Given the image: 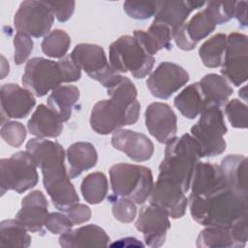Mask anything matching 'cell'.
I'll return each mask as SVG.
<instances>
[{
  "mask_svg": "<svg viewBox=\"0 0 248 248\" xmlns=\"http://www.w3.org/2000/svg\"><path fill=\"white\" fill-rule=\"evenodd\" d=\"M188 203L192 218L204 227L231 226L248 215L247 198L230 188L204 198L190 195Z\"/></svg>",
  "mask_w": 248,
  "mask_h": 248,
  "instance_id": "1",
  "label": "cell"
},
{
  "mask_svg": "<svg viewBox=\"0 0 248 248\" xmlns=\"http://www.w3.org/2000/svg\"><path fill=\"white\" fill-rule=\"evenodd\" d=\"M202 157L197 140L189 134L174 138L167 143L165 156L159 166V176L179 184L187 193L196 165Z\"/></svg>",
  "mask_w": 248,
  "mask_h": 248,
  "instance_id": "2",
  "label": "cell"
},
{
  "mask_svg": "<svg viewBox=\"0 0 248 248\" xmlns=\"http://www.w3.org/2000/svg\"><path fill=\"white\" fill-rule=\"evenodd\" d=\"M110 186L115 196L143 203L153 188L151 170L144 166L119 163L109 169Z\"/></svg>",
  "mask_w": 248,
  "mask_h": 248,
  "instance_id": "3",
  "label": "cell"
},
{
  "mask_svg": "<svg viewBox=\"0 0 248 248\" xmlns=\"http://www.w3.org/2000/svg\"><path fill=\"white\" fill-rule=\"evenodd\" d=\"M26 151L41 169L46 190L70 179L64 165L65 152L58 142L44 138L31 139L26 143Z\"/></svg>",
  "mask_w": 248,
  "mask_h": 248,
  "instance_id": "4",
  "label": "cell"
},
{
  "mask_svg": "<svg viewBox=\"0 0 248 248\" xmlns=\"http://www.w3.org/2000/svg\"><path fill=\"white\" fill-rule=\"evenodd\" d=\"M140 102L126 103L109 98L95 104L90 114V126L100 135H108L126 125H133L139 119Z\"/></svg>",
  "mask_w": 248,
  "mask_h": 248,
  "instance_id": "5",
  "label": "cell"
},
{
  "mask_svg": "<svg viewBox=\"0 0 248 248\" xmlns=\"http://www.w3.org/2000/svg\"><path fill=\"white\" fill-rule=\"evenodd\" d=\"M109 64L119 74L130 72L136 78H145L152 70L155 58L129 35L119 37L109 46Z\"/></svg>",
  "mask_w": 248,
  "mask_h": 248,
  "instance_id": "6",
  "label": "cell"
},
{
  "mask_svg": "<svg viewBox=\"0 0 248 248\" xmlns=\"http://www.w3.org/2000/svg\"><path fill=\"white\" fill-rule=\"evenodd\" d=\"M199 121L191 128V136L200 145L202 157H214L226 150L224 135L228 129L220 108L206 107L200 114Z\"/></svg>",
  "mask_w": 248,
  "mask_h": 248,
  "instance_id": "7",
  "label": "cell"
},
{
  "mask_svg": "<svg viewBox=\"0 0 248 248\" xmlns=\"http://www.w3.org/2000/svg\"><path fill=\"white\" fill-rule=\"evenodd\" d=\"M39 180L37 166L27 151H19L0 160V188L3 196L7 191L22 194L36 186Z\"/></svg>",
  "mask_w": 248,
  "mask_h": 248,
  "instance_id": "8",
  "label": "cell"
},
{
  "mask_svg": "<svg viewBox=\"0 0 248 248\" xmlns=\"http://www.w3.org/2000/svg\"><path fill=\"white\" fill-rule=\"evenodd\" d=\"M70 55L80 70L106 88L109 87L120 76L110 66L104 48L98 45L78 44Z\"/></svg>",
  "mask_w": 248,
  "mask_h": 248,
  "instance_id": "9",
  "label": "cell"
},
{
  "mask_svg": "<svg viewBox=\"0 0 248 248\" xmlns=\"http://www.w3.org/2000/svg\"><path fill=\"white\" fill-rule=\"evenodd\" d=\"M21 81L24 88L43 97L63 83L64 76L58 61L34 57L26 63Z\"/></svg>",
  "mask_w": 248,
  "mask_h": 248,
  "instance_id": "10",
  "label": "cell"
},
{
  "mask_svg": "<svg viewBox=\"0 0 248 248\" xmlns=\"http://www.w3.org/2000/svg\"><path fill=\"white\" fill-rule=\"evenodd\" d=\"M54 15L46 1L27 0L20 3L14 17L17 33L40 38L49 33Z\"/></svg>",
  "mask_w": 248,
  "mask_h": 248,
  "instance_id": "11",
  "label": "cell"
},
{
  "mask_svg": "<svg viewBox=\"0 0 248 248\" xmlns=\"http://www.w3.org/2000/svg\"><path fill=\"white\" fill-rule=\"evenodd\" d=\"M247 36L238 32L229 34L227 36L226 50L221 73L223 78L235 86H239L247 80Z\"/></svg>",
  "mask_w": 248,
  "mask_h": 248,
  "instance_id": "12",
  "label": "cell"
},
{
  "mask_svg": "<svg viewBox=\"0 0 248 248\" xmlns=\"http://www.w3.org/2000/svg\"><path fill=\"white\" fill-rule=\"evenodd\" d=\"M189 74L172 62H162L146 80L150 93L159 99H169L189 81Z\"/></svg>",
  "mask_w": 248,
  "mask_h": 248,
  "instance_id": "13",
  "label": "cell"
},
{
  "mask_svg": "<svg viewBox=\"0 0 248 248\" xmlns=\"http://www.w3.org/2000/svg\"><path fill=\"white\" fill-rule=\"evenodd\" d=\"M135 226L142 232L145 244L157 248L165 243L170 223L169 214L163 208L149 203L140 208Z\"/></svg>",
  "mask_w": 248,
  "mask_h": 248,
  "instance_id": "14",
  "label": "cell"
},
{
  "mask_svg": "<svg viewBox=\"0 0 248 248\" xmlns=\"http://www.w3.org/2000/svg\"><path fill=\"white\" fill-rule=\"evenodd\" d=\"M185 194L186 192L179 184L158 177L149 195V203L163 208L173 219L181 218L188 205Z\"/></svg>",
  "mask_w": 248,
  "mask_h": 248,
  "instance_id": "15",
  "label": "cell"
},
{
  "mask_svg": "<svg viewBox=\"0 0 248 248\" xmlns=\"http://www.w3.org/2000/svg\"><path fill=\"white\" fill-rule=\"evenodd\" d=\"M145 125L149 134L161 143L176 138L177 118L172 108L165 103H152L145 109Z\"/></svg>",
  "mask_w": 248,
  "mask_h": 248,
  "instance_id": "16",
  "label": "cell"
},
{
  "mask_svg": "<svg viewBox=\"0 0 248 248\" xmlns=\"http://www.w3.org/2000/svg\"><path fill=\"white\" fill-rule=\"evenodd\" d=\"M0 95L2 123L12 118H24L36 104L33 93L16 83L3 84Z\"/></svg>",
  "mask_w": 248,
  "mask_h": 248,
  "instance_id": "17",
  "label": "cell"
},
{
  "mask_svg": "<svg viewBox=\"0 0 248 248\" xmlns=\"http://www.w3.org/2000/svg\"><path fill=\"white\" fill-rule=\"evenodd\" d=\"M47 201L44 194L35 190L26 195L21 201V207L16 219L21 223L28 232L44 233L45 224L48 215Z\"/></svg>",
  "mask_w": 248,
  "mask_h": 248,
  "instance_id": "18",
  "label": "cell"
},
{
  "mask_svg": "<svg viewBox=\"0 0 248 248\" xmlns=\"http://www.w3.org/2000/svg\"><path fill=\"white\" fill-rule=\"evenodd\" d=\"M191 196L204 198L229 188L220 166L199 162L191 180Z\"/></svg>",
  "mask_w": 248,
  "mask_h": 248,
  "instance_id": "19",
  "label": "cell"
},
{
  "mask_svg": "<svg viewBox=\"0 0 248 248\" xmlns=\"http://www.w3.org/2000/svg\"><path fill=\"white\" fill-rule=\"evenodd\" d=\"M111 144L135 162L147 161L154 152V145L149 138L131 130L115 131L111 137Z\"/></svg>",
  "mask_w": 248,
  "mask_h": 248,
  "instance_id": "20",
  "label": "cell"
},
{
  "mask_svg": "<svg viewBox=\"0 0 248 248\" xmlns=\"http://www.w3.org/2000/svg\"><path fill=\"white\" fill-rule=\"evenodd\" d=\"M59 244L63 248L77 247H107L109 237L99 226L90 224L60 234Z\"/></svg>",
  "mask_w": 248,
  "mask_h": 248,
  "instance_id": "21",
  "label": "cell"
},
{
  "mask_svg": "<svg viewBox=\"0 0 248 248\" xmlns=\"http://www.w3.org/2000/svg\"><path fill=\"white\" fill-rule=\"evenodd\" d=\"M203 5L204 1H157L154 21L164 23L171 30L185 23L192 11Z\"/></svg>",
  "mask_w": 248,
  "mask_h": 248,
  "instance_id": "22",
  "label": "cell"
},
{
  "mask_svg": "<svg viewBox=\"0 0 248 248\" xmlns=\"http://www.w3.org/2000/svg\"><path fill=\"white\" fill-rule=\"evenodd\" d=\"M228 187L234 193L247 198V158L239 154L226 156L220 164Z\"/></svg>",
  "mask_w": 248,
  "mask_h": 248,
  "instance_id": "23",
  "label": "cell"
},
{
  "mask_svg": "<svg viewBox=\"0 0 248 248\" xmlns=\"http://www.w3.org/2000/svg\"><path fill=\"white\" fill-rule=\"evenodd\" d=\"M29 133L38 138H56L63 130V121L46 105H39L27 122Z\"/></svg>",
  "mask_w": 248,
  "mask_h": 248,
  "instance_id": "24",
  "label": "cell"
},
{
  "mask_svg": "<svg viewBox=\"0 0 248 248\" xmlns=\"http://www.w3.org/2000/svg\"><path fill=\"white\" fill-rule=\"evenodd\" d=\"M133 37L138 41L146 53L153 56L160 49H171V30L161 22L154 21L147 31L135 30Z\"/></svg>",
  "mask_w": 248,
  "mask_h": 248,
  "instance_id": "25",
  "label": "cell"
},
{
  "mask_svg": "<svg viewBox=\"0 0 248 248\" xmlns=\"http://www.w3.org/2000/svg\"><path fill=\"white\" fill-rule=\"evenodd\" d=\"M67 158L70 165L69 176L76 178L83 171L95 167L98 154L94 145L87 141H78L67 149Z\"/></svg>",
  "mask_w": 248,
  "mask_h": 248,
  "instance_id": "26",
  "label": "cell"
},
{
  "mask_svg": "<svg viewBox=\"0 0 248 248\" xmlns=\"http://www.w3.org/2000/svg\"><path fill=\"white\" fill-rule=\"evenodd\" d=\"M79 95V90L75 85H59L47 97V106L63 122H66L70 119Z\"/></svg>",
  "mask_w": 248,
  "mask_h": 248,
  "instance_id": "27",
  "label": "cell"
},
{
  "mask_svg": "<svg viewBox=\"0 0 248 248\" xmlns=\"http://www.w3.org/2000/svg\"><path fill=\"white\" fill-rule=\"evenodd\" d=\"M206 107H223L228 103L233 90L227 79L217 74H208L199 81Z\"/></svg>",
  "mask_w": 248,
  "mask_h": 248,
  "instance_id": "28",
  "label": "cell"
},
{
  "mask_svg": "<svg viewBox=\"0 0 248 248\" xmlns=\"http://www.w3.org/2000/svg\"><path fill=\"white\" fill-rule=\"evenodd\" d=\"M175 108L189 119L196 118L206 108V103L199 82L186 86L173 101Z\"/></svg>",
  "mask_w": 248,
  "mask_h": 248,
  "instance_id": "29",
  "label": "cell"
},
{
  "mask_svg": "<svg viewBox=\"0 0 248 248\" xmlns=\"http://www.w3.org/2000/svg\"><path fill=\"white\" fill-rule=\"evenodd\" d=\"M199 248H240L231 226L206 227L197 237Z\"/></svg>",
  "mask_w": 248,
  "mask_h": 248,
  "instance_id": "30",
  "label": "cell"
},
{
  "mask_svg": "<svg viewBox=\"0 0 248 248\" xmlns=\"http://www.w3.org/2000/svg\"><path fill=\"white\" fill-rule=\"evenodd\" d=\"M27 229L16 219L3 220L0 223V246L27 248L31 244V236Z\"/></svg>",
  "mask_w": 248,
  "mask_h": 248,
  "instance_id": "31",
  "label": "cell"
},
{
  "mask_svg": "<svg viewBox=\"0 0 248 248\" xmlns=\"http://www.w3.org/2000/svg\"><path fill=\"white\" fill-rule=\"evenodd\" d=\"M227 44V36L218 33L206 40L199 49V55L204 66L217 68L222 66Z\"/></svg>",
  "mask_w": 248,
  "mask_h": 248,
  "instance_id": "32",
  "label": "cell"
},
{
  "mask_svg": "<svg viewBox=\"0 0 248 248\" xmlns=\"http://www.w3.org/2000/svg\"><path fill=\"white\" fill-rule=\"evenodd\" d=\"M108 178L105 173L100 171L88 174L80 186L83 199L90 204L102 202L108 194Z\"/></svg>",
  "mask_w": 248,
  "mask_h": 248,
  "instance_id": "33",
  "label": "cell"
},
{
  "mask_svg": "<svg viewBox=\"0 0 248 248\" xmlns=\"http://www.w3.org/2000/svg\"><path fill=\"white\" fill-rule=\"evenodd\" d=\"M216 23L207 10L197 13L187 23L183 24L188 38L197 45L201 40L206 38L216 27Z\"/></svg>",
  "mask_w": 248,
  "mask_h": 248,
  "instance_id": "34",
  "label": "cell"
},
{
  "mask_svg": "<svg viewBox=\"0 0 248 248\" xmlns=\"http://www.w3.org/2000/svg\"><path fill=\"white\" fill-rule=\"evenodd\" d=\"M71 45V38L61 29L50 31L42 42L43 52L51 58H62L66 55Z\"/></svg>",
  "mask_w": 248,
  "mask_h": 248,
  "instance_id": "35",
  "label": "cell"
},
{
  "mask_svg": "<svg viewBox=\"0 0 248 248\" xmlns=\"http://www.w3.org/2000/svg\"><path fill=\"white\" fill-rule=\"evenodd\" d=\"M111 202V210L114 218L121 223H131L137 214L135 202L130 199L115 196L114 194L108 197Z\"/></svg>",
  "mask_w": 248,
  "mask_h": 248,
  "instance_id": "36",
  "label": "cell"
},
{
  "mask_svg": "<svg viewBox=\"0 0 248 248\" xmlns=\"http://www.w3.org/2000/svg\"><path fill=\"white\" fill-rule=\"evenodd\" d=\"M205 4L204 9L208 11L216 24L226 23L234 16L236 1H209Z\"/></svg>",
  "mask_w": 248,
  "mask_h": 248,
  "instance_id": "37",
  "label": "cell"
},
{
  "mask_svg": "<svg viewBox=\"0 0 248 248\" xmlns=\"http://www.w3.org/2000/svg\"><path fill=\"white\" fill-rule=\"evenodd\" d=\"M1 138L12 147H19L25 140L26 130L20 122L7 121L2 123Z\"/></svg>",
  "mask_w": 248,
  "mask_h": 248,
  "instance_id": "38",
  "label": "cell"
},
{
  "mask_svg": "<svg viewBox=\"0 0 248 248\" xmlns=\"http://www.w3.org/2000/svg\"><path fill=\"white\" fill-rule=\"evenodd\" d=\"M225 112L232 127L247 128V106L240 100L232 99L226 104Z\"/></svg>",
  "mask_w": 248,
  "mask_h": 248,
  "instance_id": "39",
  "label": "cell"
},
{
  "mask_svg": "<svg viewBox=\"0 0 248 248\" xmlns=\"http://www.w3.org/2000/svg\"><path fill=\"white\" fill-rule=\"evenodd\" d=\"M123 9L126 14L135 19H147L155 16L157 11L156 2H135L125 1Z\"/></svg>",
  "mask_w": 248,
  "mask_h": 248,
  "instance_id": "40",
  "label": "cell"
},
{
  "mask_svg": "<svg viewBox=\"0 0 248 248\" xmlns=\"http://www.w3.org/2000/svg\"><path fill=\"white\" fill-rule=\"evenodd\" d=\"M74 224L65 213L51 212L48 213L45 227L53 234H63L70 232Z\"/></svg>",
  "mask_w": 248,
  "mask_h": 248,
  "instance_id": "41",
  "label": "cell"
},
{
  "mask_svg": "<svg viewBox=\"0 0 248 248\" xmlns=\"http://www.w3.org/2000/svg\"><path fill=\"white\" fill-rule=\"evenodd\" d=\"M15 54L14 60L16 65H20L26 61L33 50L34 43L30 36L22 33H16L14 38Z\"/></svg>",
  "mask_w": 248,
  "mask_h": 248,
  "instance_id": "42",
  "label": "cell"
},
{
  "mask_svg": "<svg viewBox=\"0 0 248 248\" xmlns=\"http://www.w3.org/2000/svg\"><path fill=\"white\" fill-rule=\"evenodd\" d=\"M58 21L65 22L71 18L75 11V1H46Z\"/></svg>",
  "mask_w": 248,
  "mask_h": 248,
  "instance_id": "43",
  "label": "cell"
},
{
  "mask_svg": "<svg viewBox=\"0 0 248 248\" xmlns=\"http://www.w3.org/2000/svg\"><path fill=\"white\" fill-rule=\"evenodd\" d=\"M63 76H64V82H75L78 81L81 77V70L79 67L75 63L71 55H65L64 57L58 60Z\"/></svg>",
  "mask_w": 248,
  "mask_h": 248,
  "instance_id": "44",
  "label": "cell"
},
{
  "mask_svg": "<svg viewBox=\"0 0 248 248\" xmlns=\"http://www.w3.org/2000/svg\"><path fill=\"white\" fill-rule=\"evenodd\" d=\"M67 216L71 219L74 225H79L87 222L91 218L90 208L82 203H76L66 212Z\"/></svg>",
  "mask_w": 248,
  "mask_h": 248,
  "instance_id": "45",
  "label": "cell"
},
{
  "mask_svg": "<svg viewBox=\"0 0 248 248\" xmlns=\"http://www.w3.org/2000/svg\"><path fill=\"white\" fill-rule=\"evenodd\" d=\"M183 24L178 26V27H176V28L171 29V38L174 40L175 44L177 45V46L179 48H181L182 50L189 51V50L194 49L197 45H195L188 38V36H187V34H186L185 30H184Z\"/></svg>",
  "mask_w": 248,
  "mask_h": 248,
  "instance_id": "46",
  "label": "cell"
},
{
  "mask_svg": "<svg viewBox=\"0 0 248 248\" xmlns=\"http://www.w3.org/2000/svg\"><path fill=\"white\" fill-rule=\"evenodd\" d=\"M247 6H248V2H246V1L236 2V5H235L234 16L242 27H246L248 24Z\"/></svg>",
  "mask_w": 248,
  "mask_h": 248,
  "instance_id": "47",
  "label": "cell"
}]
</instances>
